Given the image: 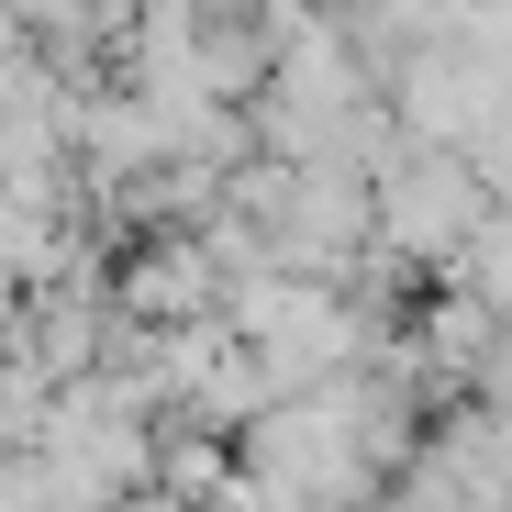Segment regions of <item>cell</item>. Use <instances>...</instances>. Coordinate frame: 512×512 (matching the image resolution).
I'll list each match as a JSON object with an SVG mask.
<instances>
[{"instance_id": "6da1fadb", "label": "cell", "mask_w": 512, "mask_h": 512, "mask_svg": "<svg viewBox=\"0 0 512 512\" xmlns=\"http://www.w3.org/2000/svg\"><path fill=\"white\" fill-rule=\"evenodd\" d=\"M145 512H167V501H145Z\"/></svg>"}]
</instances>
